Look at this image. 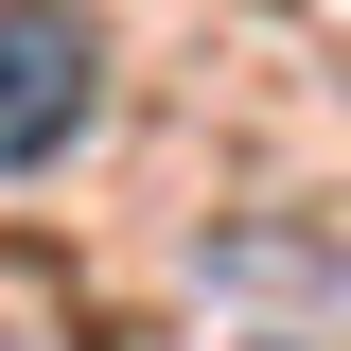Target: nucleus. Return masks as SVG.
<instances>
[{"label":"nucleus","instance_id":"nucleus-1","mask_svg":"<svg viewBox=\"0 0 351 351\" xmlns=\"http://www.w3.org/2000/svg\"><path fill=\"white\" fill-rule=\"evenodd\" d=\"M88 106H106V36H88L71 0H0V176L71 158Z\"/></svg>","mask_w":351,"mask_h":351},{"label":"nucleus","instance_id":"nucleus-2","mask_svg":"<svg viewBox=\"0 0 351 351\" xmlns=\"http://www.w3.org/2000/svg\"><path fill=\"white\" fill-rule=\"evenodd\" d=\"M193 281L228 316H263L281 351H351V228H228Z\"/></svg>","mask_w":351,"mask_h":351}]
</instances>
